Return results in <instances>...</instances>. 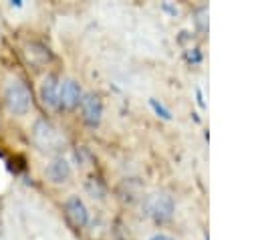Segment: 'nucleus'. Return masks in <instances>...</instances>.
<instances>
[{
  "mask_svg": "<svg viewBox=\"0 0 258 240\" xmlns=\"http://www.w3.org/2000/svg\"><path fill=\"white\" fill-rule=\"evenodd\" d=\"M24 58L30 65H44L50 61V50L40 42H28L24 46Z\"/></svg>",
  "mask_w": 258,
  "mask_h": 240,
  "instance_id": "nucleus-9",
  "label": "nucleus"
},
{
  "mask_svg": "<svg viewBox=\"0 0 258 240\" xmlns=\"http://www.w3.org/2000/svg\"><path fill=\"white\" fill-rule=\"evenodd\" d=\"M34 143L44 151H58L62 145V137L58 129L48 121H36L34 125Z\"/></svg>",
  "mask_w": 258,
  "mask_h": 240,
  "instance_id": "nucleus-2",
  "label": "nucleus"
},
{
  "mask_svg": "<svg viewBox=\"0 0 258 240\" xmlns=\"http://www.w3.org/2000/svg\"><path fill=\"white\" fill-rule=\"evenodd\" d=\"M81 99H83L81 85L73 79H64L58 87V107L71 111V109L81 105Z\"/></svg>",
  "mask_w": 258,
  "mask_h": 240,
  "instance_id": "nucleus-3",
  "label": "nucleus"
},
{
  "mask_svg": "<svg viewBox=\"0 0 258 240\" xmlns=\"http://www.w3.org/2000/svg\"><path fill=\"white\" fill-rule=\"evenodd\" d=\"M81 111H83V119H85L87 125H91V127L99 125L101 115H103L101 99H99L95 93H87V95H83V99H81Z\"/></svg>",
  "mask_w": 258,
  "mask_h": 240,
  "instance_id": "nucleus-5",
  "label": "nucleus"
},
{
  "mask_svg": "<svg viewBox=\"0 0 258 240\" xmlns=\"http://www.w3.org/2000/svg\"><path fill=\"white\" fill-rule=\"evenodd\" d=\"M149 240H173L171 236H167V234H153Z\"/></svg>",
  "mask_w": 258,
  "mask_h": 240,
  "instance_id": "nucleus-11",
  "label": "nucleus"
},
{
  "mask_svg": "<svg viewBox=\"0 0 258 240\" xmlns=\"http://www.w3.org/2000/svg\"><path fill=\"white\" fill-rule=\"evenodd\" d=\"M151 216L157 220V222H167L173 214V200L169 194H155L153 200H151Z\"/></svg>",
  "mask_w": 258,
  "mask_h": 240,
  "instance_id": "nucleus-6",
  "label": "nucleus"
},
{
  "mask_svg": "<svg viewBox=\"0 0 258 240\" xmlns=\"http://www.w3.org/2000/svg\"><path fill=\"white\" fill-rule=\"evenodd\" d=\"M46 177L52 182V184H62L71 177V165L67 163V159L62 157H56L52 159L48 165H46Z\"/></svg>",
  "mask_w": 258,
  "mask_h": 240,
  "instance_id": "nucleus-8",
  "label": "nucleus"
},
{
  "mask_svg": "<svg viewBox=\"0 0 258 240\" xmlns=\"http://www.w3.org/2000/svg\"><path fill=\"white\" fill-rule=\"evenodd\" d=\"M58 87H60V83H58V79L54 75H46L42 79L38 93H40V99H42L44 105L58 107Z\"/></svg>",
  "mask_w": 258,
  "mask_h": 240,
  "instance_id": "nucleus-7",
  "label": "nucleus"
},
{
  "mask_svg": "<svg viewBox=\"0 0 258 240\" xmlns=\"http://www.w3.org/2000/svg\"><path fill=\"white\" fill-rule=\"evenodd\" d=\"M64 218L73 228H83L89 222V212L87 206L79 196H69L64 202Z\"/></svg>",
  "mask_w": 258,
  "mask_h": 240,
  "instance_id": "nucleus-4",
  "label": "nucleus"
},
{
  "mask_svg": "<svg viewBox=\"0 0 258 240\" xmlns=\"http://www.w3.org/2000/svg\"><path fill=\"white\" fill-rule=\"evenodd\" d=\"M149 103H151V107H153V111H155V113H157L159 117H163V119H167V121L171 119V113H169V111H167V109H165V107H163L161 103H157L155 99H151Z\"/></svg>",
  "mask_w": 258,
  "mask_h": 240,
  "instance_id": "nucleus-10",
  "label": "nucleus"
},
{
  "mask_svg": "<svg viewBox=\"0 0 258 240\" xmlns=\"http://www.w3.org/2000/svg\"><path fill=\"white\" fill-rule=\"evenodd\" d=\"M4 103H6L10 113L26 115L28 109H30V91H28V87L18 79L10 81L4 89Z\"/></svg>",
  "mask_w": 258,
  "mask_h": 240,
  "instance_id": "nucleus-1",
  "label": "nucleus"
}]
</instances>
